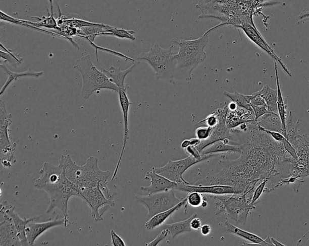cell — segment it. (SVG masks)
Here are the masks:
<instances>
[{"mask_svg":"<svg viewBox=\"0 0 309 246\" xmlns=\"http://www.w3.org/2000/svg\"><path fill=\"white\" fill-rule=\"evenodd\" d=\"M135 198L137 202L143 205L147 209L148 216L149 218L174 207L184 199L177 198L175 195L174 190L151 194L147 196L137 195Z\"/></svg>","mask_w":309,"mask_h":246,"instance_id":"9","label":"cell"},{"mask_svg":"<svg viewBox=\"0 0 309 246\" xmlns=\"http://www.w3.org/2000/svg\"><path fill=\"white\" fill-rule=\"evenodd\" d=\"M252 98L251 101V106L267 107L264 98L259 93V92L252 94Z\"/></svg>","mask_w":309,"mask_h":246,"instance_id":"42","label":"cell"},{"mask_svg":"<svg viewBox=\"0 0 309 246\" xmlns=\"http://www.w3.org/2000/svg\"><path fill=\"white\" fill-rule=\"evenodd\" d=\"M208 35L205 33L194 40H172L173 44L179 47L178 54L174 55V81L191 80L193 70L205 60V48L209 43Z\"/></svg>","mask_w":309,"mask_h":246,"instance_id":"2","label":"cell"},{"mask_svg":"<svg viewBox=\"0 0 309 246\" xmlns=\"http://www.w3.org/2000/svg\"><path fill=\"white\" fill-rule=\"evenodd\" d=\"M212 130L213 128L209 127V126L199 127L196 130V136L201 141L207 140L211 135Z\"/></svg>","mask_w":309,"mask_h":246,"instance_id":"38","label":"cell"},{"mask_svg":"<svg viewBox=\"0 0 309 246\" xmlns=\"http://www.w3.org/2000/svg\"><path fill=\"white\" fill-rule=\"evenodd\" d=\"M127 89L128 88L120 89L118 92L119 103L122 110L123 122H124V127H123L124 135H123V144L122 147L121 153H120L119 161L117 162L111 181H113L116 178L117 173H118L119 170L120 164H121L122 162L123 156L124 155L126 144H127L128 140L129 139V111L130 106H131L132 104H137V103H133L129 101L127 94H126Z\"/></svg>","mask_w":309,"mask_h":246,"instance_id":"14","label":"cell"},{"mask_svg":"<svg viewBox=\"0 0 309 246\" xmlns=\"http://www.w3.org/2000/svg\"><path fill=\"white\" fill-rule=\"evenodd\" d=\"M225 226L227 227V232L231 233L235 235L239 236L246 240L253 242V243L258 244L260 245H271L265 239L260 237L259 236L254 234L251 232L246 231L242 229L239 228L232 224L228 221H225Z\"/></svg>","mask_w":309,"mask_h":246,"instance_id":"26","label":"cell"},{"mask_svg":"<svg viewBox=\"0 0 309 246\" xmlns=\"http://www.w3.org/2000/svg\"><path fill=\"white\" fill-rule=\"evenodd\" d=\"M253 112H254L255 116V122H257L258 119L261 118V117L266 115V114L269 113H272L269 112L267 107L265 106H251Z\"/></svg>","mask_w":309,"mask_h":246,"instance_id":"40","label":"cell"},{"mask_svg":"<svg viewBox=\"0 0 309 246\" xmlns=\"http://www.w3.org/2000/svg\"><path fill=\"white\" fill-rule=\"evenodd\" d=\"M190 146H196L197 145H198V144L201 142V141H200L198 138H191V139H190Z\"/></svg>","mask_w":309,"mask_h":246,"instance_id":"46","label":"cell"},{"mask_svg":"<svg viewBox=\"0 0 309 246\" xmlns=\"http://www.w3.org/2000/svg\"><path fill=\"white\" fill-rule=\"evenodd\" d=\"M182 192H199L212 195H224L237 194L234 187L225 185L195 186L190 184H178L175 188Z\"/></svg>","mask_w":309,"mask_h":246,"instance_id":"17","label":"cell"},{"mask_svg":"<svg viewBox=\"0 0 309 246\" xmlns=\"http://www.w3.org/2000/svg\"><path fill=\"white\" fill-rule=\"evenodd\" d=\"M66 166L61 158L59 165L55 166L45 162L40 171L41 176L35 181L34 187L44 190L50 197V204L46 213L50 214L55 209H58L63 214L66 226H69L68 204L73 196L82 199L79 192V187L71 182L65 174Z\"/></svg>","mask_w":309,"mask_h":246,"instance_id":"1","label":"cell"},{"mask_svg":"<svg viewBox=\"0 0 309 246\" xmlns=\"http://www.w3.org/2000/svg\"><path fill=\"white\" fill-rule=\"evenodd\" d=\"M86 40H87V41L89 42V44H90V45L92 46V47H94L95 50V54H96L97 55V60H98V51H102L104 52H107V53H111V54H114L115 55H117V56H118L119 57H121L122 58H123V59H125L126 61H132V62H134L135 60L133 59L132 58L129 57L128 56H127V55H126L125 54H123L121 53H119V52H117V51H113L111 50H110V49H107L106 48H104V47H98V46H97L96 45L94 44L93 42H92L91 41V40H89L88 39H85Z\"/></svg>","mask_w":309,"mask_h":246,"instance_id":"36","label":"cell"},{"mask_svg":"<svg viewBox=\"0 0 309 246\" xmlns=\"http://www.w3.org/2000/svg\"><path fill=\"white\" fill-rule=\"evenodd\" d=\"M268 180H263L261 184L257 187V188H255L253 193L252 198L251 199V203L250 204L252 206L253 208L255 209V204H257L258 202H259L260 198H261L262 194L265 193V190L266 188V185H267V183L268 182Z\"/></svg>","mask_w":309,"mask_h":246,"instance_id":"37","label":"cell"},{"mask_svg":"<svg viewBox=\"0 0 309 246\" xmlns=\"http://www.w3.org/2000/svg\"><path fill=\"white\" fill-rule=\"evenodd\" d=\"M257 124L266 130L280 132L283 134L282 122L279 114L269 113L258 119Z\"/></svg>","mask_w":309,"mask_h":246,"instance_id":"27","label":"cell"},{"mask_svg":"<svg viewBox=\"0 0 309 246\" xmlns=\"http://www.w3.org/2000/svg\"><path fill=\"white\" fill-rule=\"evenodd\" d=\"M231 140L229 138H225L216 141L205 147L200 153L202 155H211L222 152L241 153L242 149L240 144L236 143L230 144Z\"/></svg>","mask_w":309,"mask_h":246,"instance_id":"21","label":"cell"},{"mask_svg":"<svg viewBox=\"0 0 309 246\" xmlns=\"http://www.w3.org/2000/svg\"><path fill=\"white\" fill-rule=\"evenodd\" d=\"M252 195L253 193L212 195L217 208L215 214H227L237 224H245L251 211L255 210L250 204Z\"/></svg>","mask_w":309,"mask_h":246,"instance_id":"6","label":"cell"},{"mask_svg":"<svg viewBox=\"0 0 309 246\" xmlns=\"http://www.w3.org/2000/svg\"><path fill=\"white\" fill-rule=\"evenodd\" d=\"M200 232L203 236H208L212 233V229L209 224H203L200 229Z\"/></svg>","mask_w":309,"mask_h":246,"instance_id":"45","label":"cell"},{"mask_svg":"<svg viewBox=\"0 0 309 246\" xmlns=\"http://www.w3.org/2000/svg\"><path fill=\"white\" fill-rule=\"evenodd\" d=\"M46 215L30 218L27 224L26 233L29 245L35 244L36 239L47 230L58 226L67 227L64 218L58 219V216L54 218Z\"/></svg>","mask_w":309,"mask_h":246,"instance_id":"11","label":"cell"},{"mask_svg":"<svg viewBox=\"0 0 309 246\" xmlns=\"http://www.w3.org/2000/svg\"><path fill=\"white\" fill-rule=\"evenodd\" d=\"M186 203L187 197L182 199V201L175 206L174 207L169 209L168 210L162 212V213L157 214L156 216L151 217L150 220L145 224L146 228L147 230H152L157 228V227L162 226L170 217H171L179 209L183 207Z\"/></svg>","mask_w":309,"mask_h":246,"instance_id":"23","label":"cell"},{"mask_svg":"<svg viewBox=\"0 0 309 246\" xmlns=\"http://www.w3.org/2000/svg\"><path fill=\"white\" fill-rule=\"evenodd\" d=\"M170 232L168 229H163L162 231L161 232L156 238L153 241L147 243L146 245H158L159 244L161 241H162L165 239L167 236L169 234Z\"/></svg>","mask_w":309,"mask_h":246,"instance_id":"41","label":"cell"},{"mask_svg":"<svg viewBox=\"0 0 309 246\" xmlns=\"http://www.w3.org/2000/svg\"><path fill=\"white\" fill-rule=\"evenodd\" d=\"M282 0H217L222 18L228 26L236 27L245 23L255 26L253 17L262 9L279 4Z\"/></svg>","mask_w":309,"mask_h":246,"instance_id":"3","label":"cell"},{"mask_svg":"<svg viewBox=\"0 0 309 246\" xmlns=\"http://www.w3.org/2000/svg\"><path fill=\"white\" fill-rule=\"evenodd\" d=\"M174 46L163 48L156 43L149 51L143 52L139 55L137 60L146 61L154 70L158 79L174 82L175 64L173 51Z\"/></svg>","mask_w":309,"mask_h":246,"instance_id":"7","label":"cell"},{"mask_svg":"<svg viewBox=\"0 0 309 246\" xmlns=\"http://www.w3.org/2000/svg\"><path fill=\"white\" fill-rule=\"evenodd\" d=\"M111 237V243L114 246H126V244L123 239L114 231L113 229L111 230L110 232Z\"/></svg>","mask_w":309,"mask_h":246,"instance_id":"43","label":"cell"},{"mask_svg":"<svg viewBox=\"0 0 309 246\" xmlns=\"http://www.w3.org/2000/svg\"><path fill=\"white\" fill-rule=\"evenodd\" d=\"M228 112V106L223 108L220 120L217 125L212 127L213 130L210 137L205 141H202L196 147L200 152L207 146L216 142L218 140H224L225 138H229L231 140L232 134L231 130L228 128L226 124V119Z\"/></svg>","mask_w":309,"mask_h":246,"instance_id":"16","label":"cell"},{"mask_svg":"<svg viewBox=\"0 0 309 246\" xmlns=\"http://www.w3.org/2000/svg\"><path fill=\"white\" fill-rule=\"evenodd\" d=\"M271 241L273 243V245H286L282 243V242L277 241L276 238L274 237H271Z\"/></svg>","mask_w":309,"mask_h":246,"instance_id":"48","label":"cell"},{"mask_svg":"<svg viewBox=\"0 0 309 246\" xmlns=\"http://www.w3.org/2000/svg\"><path fill=\"white\" fill-rule=\"evenodd\" d=\"M201 160L190 155L187 158L178 161L169 160L162 168L152 169L157 173L177 184H190L184 180L183 174L191 166L198 164Z\"/></svg>","mask_w":309,"mask_h":246,"instance_id":"12","label":"cell"},{"mask_svg":"<svg viewBox=\"0 0 309 246\" xmlns=\"http://www.w3.org/2000/svg\"><path fill=\"white\" fill-rule=\"evenodd\" d=\"M259 93L264 98L269 112L277 113V90H274L268 85H265L259 91Z\"/></svg>","mask_w":309,"mask_h":246,"instance_id":"29","label":"cell"},{"mask_svg":"<svg viewBox=\"0 0 309 246\" xmlns=\"http://www.w3.org/2000/svg\"><path fill=\"white\" fill-rule=\"evenodd\" d=\"M75 67L78 70L82 77L81 97L87 100L94 92L101 89H107L118 93L119 88L106 74L97 69L92 62L90 55H85L76 61Z\"/></svg>","mask_w":309,"mask_h":246,"instance_id":"5","label":"cell"},{"mask_svg":"<svg viewBox=\"0 0 309 246\" xmlns=\"http://www.w3.org/2000/svg\"><path fill=\"white\" fill-rule=\"evenodd\" d=\"M0 245H21L13 220L3 211H0Z\"/></svg>","mask_w":309,"mask_h":246,"instance_id":"15","label":"cell"},{"mask_svg":"<svg viewBox=\"0 0 309 246\" xmlns=\"http://www.w3.org/2000/svg\"><path fill=\"white\" fill-rule=\"evenodd\" d=\"M134 33L135 32L133 30L120 29V28L106 25L105 27V33L101 34V36H113L119 39L135 41L136 38Z\"/></svg>","mask_w":309,"mask_h":246,"instance_id":"31","label":"cell"},{"mask_svg":"<svg viewBox=\"0 0 309 246\" xmlns=\"http://www.w3.org/2000/svg\"><path fill=\"white\" fill-rule=\"evenodd\" d=\"M49 2H50L51 6V14L48 17H43L44 18V20H41L40 18L36 17H32L33 19L40 20L39 22L32 23L27 21V23L34 27H45L48 28V29H56L58 30L59 27H58L57 21H56L54 17V5H53L52 0H49Z\"/></svg>","mask_w":309,"mask_h":246,"instance_id":"33","label":"cell"},{"mask_svg":"<svg viewBox=\"0 0 309 246\" xmlns=\"http://www.w3.org/2000/svg\"><path fill=\"white\" fill-rule=\"evenodd\" d=\"M1 58L13 64L15 66L20 65L22 63L23 58L20 57V54L12 53L10 50L6 48L1 44Z\"/></svg>","mask_w":309,"mask_h":246,"instance_id":"35","label":"cell"},{"mask_svg":"<svg viewBox=\"0 0 309 246\" xmlns=\"http://www.w3.org/2000/svg\"><path fill=\"white\" fill-rule=\"evenodd\" d=\"M190 226L192 230H200V227L202 226L201 221L197 217H194L191 221Z\"/></svg>","mask_w":309,"mask_h":246,"instance_id":"44","label":"cell"},{"mask_svg":"<svg viewBox=\"0 0 309 246\" xmlns=\"http://www.w3.org/2000/svg\"><path fill=\"white\" fill-rule=\"evenodd\" d=\"M190 146V140H184L181 143V147L182 149H186L187 147Z\"/></svg>","mask_w":309,"mask_h":246,"instance_id":"47","label":"cell"},{"mask_svg":"<svg viewBox=\"0 0 309 246\" xmlns=\"http://www.w3.org/2000/svg\"><path fill=\"white\" fill-rule=\"evenodd\" d=\"M61 158L66 166L65 174L67 178L80 189L94 188L99 184L107 183L111 176L110 171L100 170L98 159L94 156L88 158L83 166L76 165L69 155H62Z\"/></svg>","mask_w":309,"mask_h":246,"instance_id":"4","label":"cell"},{"mask_svg":"<svg viewBox=\"0 0 309 246\" xmlns=\"http://www.w3.org/2000/svg\"><path fill=\"white\" fill-rule=\"evenodd\" d=\"M185 205V212L186 213L188 205L194 208L200 207L205 208L207 206V201L202 193L196 192H190L188 193L187 196V203Z\"/></svg>","mask_w":309,"mask_h":246,"instance_id":"32","label":"cell"},{"mask_svg":"<svg viewBox=\"0 0 309 246\" xmlns=\"http://www.w3.org/2000/svg\"><path fill=\"white\" fill-rule=\"evenodd\" d=\"M12 122V115L6 110L5 103L0 101V160L3 167L10 169L16 163L15 153L17 143L12 141L9 135V126Z\"/></svg>","mask_w":309,"mask_h":246,"instance_id":"8","label":"cell"},{"mask_svg":"<svg viewBox=\"0 0 309 246\" xmlns=\"http://www.w3.org/2000/svg\"><path fill=\"white\" fill-rule=\"evenodd\" d=\"M277 61H274L275 73H276V79L277 83V90L278 94L277 109L278 114L280 116L281 122H282L283 128V134L287 138L286 133V121H287V110L288 109L287 101L283 96L282 90H281L280 83L279 79V71Z\"/></svg>","mask_w":309,"mask_h":246,"instance_id":"22","label":"cell"},{"mask_svg":"<svg viewBox=\"0 0 309 246\" xmlns=\"http://www.w3.org/2000/svg\"><path fill=\"white\" fill-rule=\"evenodd\" d=\"M235 28H236L238 30H242L250 41L254 43V44L257 45L260 49H261L262 50L265 51L266 53L270 55L274 61H276L277 62L280 64V66L282 67L283 71L285 72L287 75L289 76L290 77H291V73H290L289 69H287L285 64L283 63L281 58L279 56H277V55L275 53L273 49L269 45L264 37L261 35V33L259 32V31L258 30L257 28H256L255 26L252 25V24L248 23H245Z\"/></svg>","mask_w":309,"mask_h":246,"instance_id":"13","label":"cell"},{"mask_svg":"<svg viewBox=\"0 0 309 246\" xmlns=\"http://www.w3.org/2000/svg\"><path fill=\"white\" fill-rule=\"evenodd\" d=\"M224 95L225 97L230 99L231 102L236 103L238 107L245 109L250 112H253L251 106V101L252 98V95H245L237 92H230L225 91Z\"/></svg>","mask_w":309,"mask_h":246,"instance_id":"30","label":"cell"},{"mask_svg":"<svg viewBox=\"0 0 309 246\" xmlns=\"http://www.w3.org/2000/svg\"><path fill=\"white\" fill-rule=\"evenodd\" d=\"M197 216V214H193L187 220L172 224H163L161 227L163 229H168L170 233H171L172 237L174 238L176 236L182 234V233L191 232L192 230L190 226L191 221Z\"/></svg>","mask_w":309,"mask_h":246,"instance_id":"28","label":"cell"},{"mask_svg":"<svg viewBox=\"0 0 309 246\" xmlns=\"http://www.w3.org/2000/svg\"><path fill=\"white\" fill-rule=\"evenodd\" d=\"M299 121L296 122L293 121V116L292 112L289 113L288 119L286 121V133L287 139L292 143L296 138L299 136L298 133V127Z\"/></svg>","mask_w":309,"mask_h":246,"instance_id":"34","label":"cell"},{"mask_svg":"<svg viewBox=\"0 0 309 246\" xmlns=\"http://www.w3.org/2000/svg\"><path fill=\"white\" fill-rule=\"evenodd\" d=\"M135 66L136 64L134 63L128 69L124 70L114 66H111L109 70L105 69H101V70L111 79V81L117 85L119 89L128 88V86L125 84V79L126 76L132 71Z\"/></svg>","mask_w":309,"mask_h":246,"instance_id":"24","label":"cell"},{"mask_svg":"<svg viewBox=\"0 0 309 246\" xmlns=\"http://www.w3.org/2000/svg\"><path fill=\"white\" fill-rule=\"evenodd\" d=\"M1 21H6V22L11 23L12 24H18V25L20 26L29 27H32V26L30 25V24L27 23V21L16 19V18L9 16V15L4 13V12L3 11H1Z\"/></svg>","mask_w":309,"mask_h":246,"instance_id":"39","label":"cell"},{"mask_svg":"<svg viewBox=\"0 0 309 246\" xmlns=\"http://www.w3.org/2000/svg\"><path fill=\"white\" fill-rule=\"evenodd\" d=\"M82 201L86 203L92 212V217L96 222L103 221V215L115 205L113 200L108 199L101 191L99 186L91 189H80Z\"/></svg>","mask_w":309,"mask_h":246,"instance_id":"10","label":"cell"},{"mask_svg":"<svg viewBox=\"0 0 309 246\" xmlns=\"http://www.w3.org/2000/svg\"><path fill=\"white\" fill-rule=\"evenodd\" d=\"M2 68L4 70L5 72L8 75L7 81L5 83L4 86L2 88L1 92H0V96H2L3 94L5 93L6 89H8L9 86H10L12 83L14 81H17L18 79L24 77H35L39 78L44 75V72H36L34 71L32 69L30 68L23 72H14L9 70L7 67L4 64H1Z\"/></svg>","mask_w":309,"mask_h":246,"instance_id":"25","label":"cell"},{"mask_svg":"<svg viewBox=\"0 0 309 246\" xmlns=\"http://www.w3.org/2000/svg\"><path fill=\"white\" fill-rule=\"evenodd\" d=\"M145 179H150V185L148 187H141V191L147 192L148 195L168 191L170 190H174L178 185L177 183L173 182L168 178L162 176L153 170L147 172Z\"/></svg>","mask_w":309,"mask_h":246,"instance_id":"18","label":"cell"},{"mask_svg":"<svg viewBox=\"0 0 309 246\" xmlns=\"http://www.w3.org/2000/svg\"><path fill=\"white\" fill-rule=\"evenodd\" d=\"M254 112L238 107L236 110L233 111L228 110L226 124L228 128L231 130L245 123L254 122Z\"/></svg>","mask_w":309,"mask_h":246,"instance_id":"20","label":"cell"},{"mask_svg":"<svg viewBox=\"0 0 309 246\" xmlns=\"http://www.w3.org/2000/svg\"><path fill=\"white\" fill-rule=\"evenodd\" d=\"M1 211L9 214L13 220L15 226L18 232V236H19L21 245H29L27 239L26 229L27 224L29 222L30 219H26V218L21 219L15 211V207L8 204L6 201H3L1 203Z\"/></svg>","mask_w":309,"mask_h":246,"instance_id":"19","label":"cell"}]
</instances>
